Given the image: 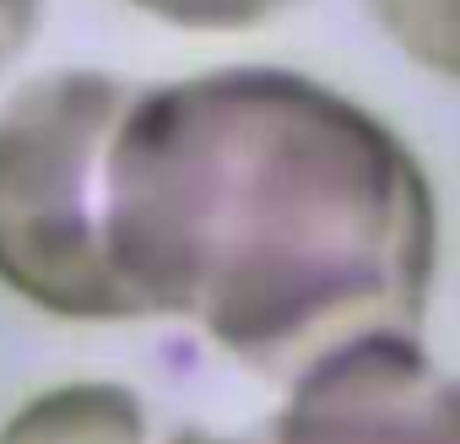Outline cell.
Segmentation results:
<instances>
[{
	"mask_svg": "<svg viewBox=\"0 0 460 444\" xmlns=\"http://www.w3.org/2000/svg\"><path fill=\"white\" fill-rule=\"evenodd\" d=\"M114 320H179L261 374L422 320L438 206L411 147L336 87L222 66L130 82L98 168Z\"/></svg>",
	"mask_w": 460,
	"mask_h": 444,
	"instance_id": "obj_1",
	"label": "cell"
},
{
	"mask_svg": "<svg viewBox=\"0 0 460 444\" xmlns=\"http://www.w3.org/2000/svg\"><path fill=\"white\" fill-rule=\"evenodd\" d=\"M125 87L114 71H44L0 103V282L55 320L114 325L98 168Z\"/></svg>",
	"mask_w": 460,
	"mask_h": 444,
	"instance_id": "obj_2",
	"label": "cell"
},
{
	"mask_svg": "<svg viewBox=\"0 0 460 444\" xmlns=\"http://www.w3.org/2000/svg\"><path fill=\"white\" fill-rule=\"evenodd\" d=\"M271 444H455V385L406 331H368L293 369Z\"/></svg>",
	"mask_w": 460,
	"mask_h": 444,
	"instance_id": "obj_3",
	"label": "cell"
},
{
	"mask_svg": "<svg viewBox=\"0 0 460 444\" xmlns=\"http://www.w3.org/2000/svg\"><path fill=\"white\" fill-rule=\"evenodd\" d=\"M0 444H163L136 390L109 379H76L39 390L0 428Z\"/></svg>",
	"mask_w": 460,
	"mask_h": 444,
	"instance_id": "obj_4",
	"label": "cell"
},
{
	"mask_svg": "<svg viewBox=\"0 0 460 444\" xmlns=\"http://www.w3.org/2000/svg\"><path fill=\"white\" fill-rule=\"evenodd\" d=\"M385 33L433 76H455L460 60V17L455 0H368Z\"/></svg>",
	"mask_w": 460,
	"mask_h": 444,
	"instance_id": "obj_5",
	"label": "cell"
},
{
	"mask_svg": "<svg viewBox=\"0 0 460 444\" xmlns=\"http://www.w3.org/2000/svg\"><path fill=\"white\" fill-rule=\"evenodd\" d=\"M130 6L190 33H250L293 12L298 0H130Z\"/></svg>",
	"mask_w": 460,
	"mask_h": 444,
	"instance_id": "obj_6",
	"label": "cell"
},
{
	"mask_svg": "<svg viewBox=\"0 0 460 444\" xmlns=\"http://www.w3.org/2000/svg\"><path fill=\"white\" fill-rule=\"evenodd\" d=\"M44 0H0V71H6L39 33Z\"/></svg>",
	"mask_w": 460,
	"mask_h": 444,
	"instance_id": "obj_7",
	"label": "cell"
},
{
	"mask_svg": "<svg viewBox=\"0 0 460 444\" xmlns=\"http://www.w3.org/2000/svg\"><path fill=\"white\" fill-rule=\"evenodd\" d=\"M179 444H222V439H179Z\"/></svg>",
	"mask_w": 460,
	"mask_h": 444,
	"instance_id": "obj_8",
	"label": "cell"
}]
</instances>
